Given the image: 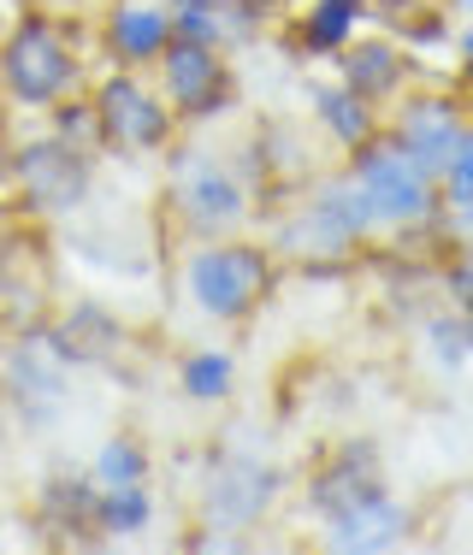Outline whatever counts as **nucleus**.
<instances>
[{
    "instance_id": "nucleus-31",
    "label": "nucleus",
    "mask_w": 473,
    "mask_h": 555,
    "mask_svg": "<svg viewBox=\"0 0 473 555\" xmlns=\"http://www.w3.org/2000/svg\"><path fill=\"white\" fill-rule=\"evenodd\" d=\"M18 7H48V12H84V7H101V0H18Z\"/></svg>"
},
{
    "instance_id": "nucleus-11",
    "label": "nucleus",
    "mask_w": 473,
    "mask_h": 555,
    "mask_svg": "<svg viewBox=\"0 0 473 555\" xmlns=\"http://www.w3.org/2000/svg\"><path fill=\"white\" fill-rule=\"evenodd\" d=\"M385 491H391L385 485V455H379L373 438H344L320 467L308 473V485H302L314 520H337V514L361 508V502H373Z\"/></svg>"
},
{
    "instance_id": "nucleus-4",
    "label": "nucleus",
    "mask_w": 473,
    "mask_h": 555,
    "mask_svg": "<svg viewBox=\"0 0 473 555\" xmlns=\"http://www.w3.org/2000/svg\"><path fill=\"white\" fill-rule=\"evenodd\" d=\"M172 183H166V214L190 243H202V236H237L248 231V219H255V183L243 178L231 160H219L214 149H202V142H172Z\"/></svg>"
},
{
    "instance_id": "nucleus-23",
    "label": "nucleus",
    "mask_w": 473,
    "mask_h": 555,
    "mask_svg": "<svg viewBox=\"0 0 473 555\" xmlns=\"http://www.w3.org/2000/svg\"><path fill=\"white\" fill-rule=\"evenodd\" d=\"M178 390L202 408L231 402L237 396V354L226 343H195V349H183L178 354Z\"/></svg>"
},
{
    "instance_id": "nucleus-24",
    "label": "nucleus",
    "mask_w": 473,
    "mask_h": 555,
    "mask_svg": "<svg viewBox=\"0 0 473 555\" xmlns=\"http://www.w3.org/2000/svg\"><path fill=\"white\" fill-rule=\"evenodd\" d=\"M438 202H444L438 224H444V236H450V248H456L473 231V118H468L462 142H456L450 166L438 171Z\"/></svg>"
},
{
    "instance_id": "nucleus-32",
    "label": "nucleus",
    "mask_w": 473,
    "mask_h": 555,
    "mask_svg": "<svg viewBox=\"0 0 473 555\" xmlns=\"http://www.w3.org/2000/svg\"><path fill=\"white\" fill-rule=\"evenodd\" d=\"M456 54H462V72H468V65H473V24H468V30H456Z\"/></svg>"
},
{
    "instance_id": "nucleus-9",
    "label": "nucleus",
    "mask_w": 473,
    "mask_h": 555,
    "mask_svg": "<svg viewBox=\"0 0 473 555\" xmlns=\"http://www.w3.org/2000/svg\"><path fill=\"white\" fill-rule=\"evenodd\" d=\"M154 89L166 95V107L178 113V125H219L237 107V65L231 54L207 42H178L154 60Z\"/></svg>"
},
{
    "instance_id": "nucleus-13",
    "label": "nucleus",
    "mask_w": 473,
    "mask_h": 555,
    "mask_svg": "<svg viewBox=\"0 0 473 555\" xmlns=\"http://www.w3.org/2000/svg\"><path fill=\"white\" fill-rule=\"evenodd\" d=\"M95 48L118 72H154V60L172 48V18L166 0H101Z\"/></svg>"
},
{
    "instance_id": "nucleus-18",
    "label": "nucleus",
    "mask_w": 473,
    "mask_h": 555,
    "mask_svg": "<svg viewBox=\"0 0 473 555\" xmlns=\"http://www.w3.org/2000/svg\"><path fill=\"white\" fill-rule=\"evenodd\" d=\"M308 118H314V130H320V142L337 149V154H349L355 142H367L379 125H385V113L367 107L361 95H349L344 83H314L308 89Z\"/></svg>"
},
{
    "instance_id": "nucleus-20",
    "label": "nucleus",
    "mask_w": 473,
    "mask_h": 555,
    "mask_svg": "<svg viewBox=\"0 0 473 555\" xmlns=\"http://www.w3.org/2000/svg\"><path fill=\"white\" fill-rule=\"evenodd\" d=\"M361 12L337 7V0H296L291 12V42L302 60H337L344 48L361 36Z\"/></svg>"
},
{
    "instance_id": "nucleus-36",
    "label": "nucleus",
    "mask_w": 473,
    "mask_h": 555,
    "mask_svg": "<svg viewBox=\"0 0 473 555\" xmlns=\"http://www.w3.org/2000/svg\"><path fill=\"white\" fill-rule=\"evenodd\" d=\"M456 248H462V255H473V231H468V236H462V243H456Z\"/></svg>"
},
{
    "instance_id": "nucleus-30",
    "label": "nucleus",
    "mask_w": 473,
    "mask_h": 555,
    "mask_svg": "<svg viewBox=\"0 0 473 555\" xmlns=\"http://www.w3.org/2000/svg\"><path fill=\"white\" fill-rule=\"evenodd\" d=\"M7 195H12V137L7 130H0V219H7Z\"/></svg>"
},
{
    "instance_id": "nucleus-37",
    "label": "nucleus",
    "mask_w": 473,
    "mask_h": 555,
    "mask_svg": "<svg viewBox=\"0 0 473 555\" xmlns=\"http://www.w3.org/2000/svg\"><path fill=\"white\" fill-rule=\"evenodd\" d=\"M0 101H7V95H0ZM0 130H7V107H0Z\"/></svg>"
},
{
    "instance_id": "nucleus-10",
    "label": "nucleus",
    "mask_w": 473,
    "mask_h": 555,
    "mask_svg": "<svg viewBox=\"0 0 473 555\" xmlns=\"http://www.w3.org/2000/svg\"><path fill=\"white\" fill-rule=\"evenodd\" d=\"M468 118L473 107L462 101V89H409V95L391 107V142H397L409 160L426 171V178H438L444 166H450V154H456V142H462V130H468Z\"/></svg>"
},
{
    "instance_id": "nucleus-17",
    "label": "nucleus",
    "mask_w": 473,
    "mask_h": 555,
    "mask_svg": "<svg viewBox=\"0 0 473 555\" xmlns=\"http://www.w3.org/2000/svg\"><path fill=\"white\" fill-rule=\"evenodd\" d=\"M36 526H42L48 538H72V544H95V479H77V473H54V479H42V491H36Z\"/></svg>"
},
{
    "instance_id": "nucleus-6",
    "label": "nucleus",
    "mask_w": 473,
    "mask_h": 555,
    "mask_svg": "<svg viewBox=\"0 0 473 555\" xmlns=\"http://www.w3.org/2000/svg\"><path fill=\"white\" fill-rule=\"evenodd\" d=\"M89 101H95V118H101V149L125 154V160L166 154L183 130L149 72H118V65H107L101 77H89Z\"/></svg>"
},
{
    "instance_id": "nucleus-2",
    "label": "nucleus",
    "mask_w": 473,
    "mask_h": 555,
    "mask_svg": "<svg viewBox=\"0 0 473 555\" xmlns=\"http://www.w3.org/2000/svg\"><path fill=\"white\" fill-rule=\"evenodd\" d=\"M178 301L190 313H202L207 325H248L267 308L272 284H279V255L267 248V236H202L178 255Z\"/></svg>"
},
{
    "instance_id": "nucleus-25",
    "label": "nucleus",
    "mask_w": 473,
    "mask_h": 555,
    "mask_svg": "<svg viewBox=\"0 0 473 555\" xmlns=\"http://www.w3.org/2000/svg\"><path fill=\"white\" fill-rule=\"evenodd\" d=\"M89 479H95V485H149V479H154L149 443L130 438V431H113V438H101L95 455H89Z\"/></svg>"
},
{
    "instance_id": "nucleus-28",
    "label": "nucleus",
    "mask_w": 473,
    "mask_h": 555,
    "mask_svg": "<svg viewBox=\"0 0 473 555\" xmlns=\"http://www.w3.org/2000/svg\"><path fill=\"white\" fill-rule=\"evenodd\" d=\"M438 289H444V301H450L456 313L473 320V255L450 248V260H444V272H438Z\"/></svg>"
},
{
    "instance_id": "nucleus-21",
    "label": "nucleus",
    "mask_w": 473,
    "mask_h": 555,
    "mask_svg": "<svg viewBox=\"0 0 473 555\" xmlns=\"http://www.w3.org/2000/svg\"><path fill=\"white\" fill-rule=\"evenodd\" d=\"M154 520V485H95V544H142Z\"/></svg>"
},
{
    "instance_id": "nucleus-15",
    "label": "nucleus",
    "mask_w": 473,
    "mask_h": 555,
    "mask_svg": "<svg viewBox=\"0 0 473 555\" xmlns=\"http://www.w3.org/2000/svg\"><path fill=\"white\" fill-rule=\"evenodd\" d=\"M409 538H414V508L397 491L361 502L337 520H320V544L337 555H385V550H402Z\"/></svg>"
},
{
    "instance_id": "nucleus-22",
    "label": "nucleus",
    "mask_w": 473,
    "mask_h": 555,
    "mask_svg": "<svg viewBox=\"0 0 473 555\" xmlns=\"http://www.w3.org/2000/svg\"><path fill=\"white\" fill-rule=\"evenodd\" d=\"M367 18H379V30L397 36L409 54H414V48H450L456 42L444 0H373Z\"/></svg>"
},
{
    "instance_id": "nucleus-14",
    "label": "nucleus",
    "mask_w": 473,
    "mask_h": 555,
    "mask_svg": "<svg viewBox=\"0 0 473 555\" xmlns=\"http://www.w3.org/2000/svg\"><path fill=\"white\" fill-rule=\"evenodd\" d=\"M337 83H344L349 95H361L367 107L391 113L420 83V65L397 36L379 30V36H355L344 54H337Z\"/></svg>"
},
{
    "instance_id": "nucleus-3",
    "label": "nucleus",
    "mask_w": 473,
    "mask_h": 555,
    "mask_svg": "<svg viewBox=\"0 0 473 555\" xmlns=\"http://www.w3.org/2000/svg\"><path fill=\"white\" fill-rule=\"evenodd\" d=\"M373 236L385 231H379V214L361 195V183L349 171H314L302 183V202L272 219L267 248L284 267H337V260L361 255Z\"/></svg>"
},
{
    "instance_id": "nucleus-29",
    "label": "nucleus",
    "mask_w": 473,
    "mask_h": 555,
    "mask_svg": "<svg viewBox=\"0 0 473 555\" xmlns=\"http://www.w3.org/2000/svg\"><path fill=\"white\" fill-rule=\"evenodd\" d=\"M237 7H243L248 18L260 24V30H267V24H284V18H291V12H296V0H237Z\"/></svg>"
},
{
    "instance_id": "nucleus-5",
    "label": "nucleus",
    "mask_w": 473,
    "mask_h": 555,
    "mask_svg": "<svg viewBox=\"0 0 473 555\" xmlns=\"http://www.w3.org/2000/svg\"><path fill=\"white\" fill-rule=\"evenodd\" d=\"M344 171L361 183V195L373 202L379 231L385 236H414V231H438V178H426L409 154L391 142V130L379 125L367 142H355L344 154Z\"/></svg>"
},
{
    "instance_id": "nucleus-35",
    "label": "nucleus",
    "mask_w": 473,
    "mask_h": 555,
    "mask_svg": "<svg viewBox=\"0 0 473 555\" xmlns=\"http://www.w3.org/2000/svg\"><path fill=\"white\" fill-rule=\"evenodd\" d=\"M444 7H456V12H473V0H444Z\"/></svg>"
},
{
    "instance_id": "nucleus-34",
    "label": "nucleus",
    "mask_w": 473,
    "mask_h": 555,
    "mask_svg": "<svg viewBox=\"0 0 473 555\" xmlns=\"http://www.w3.org/2000/svg\"><path fill=\"white\" fill-rule=\"evenodd\" d=\"M462 101H468V107H473V65H468V72H462Z\"/></svg>"
},
{
    "instance_id": "nucleus-1",
    "label": "nucleus",
    "mask_w": 473,
    "mask_h": 555,
    "mask_svg": "<svg viewBox=\"0 0 473 555\" xmlns=\"http://www.w3.org/2000/svg\"><path fill=\"white\" fill-rule=\"evenodd\" d=\"M89 89L84 18L48 7H18L0 36V95L18 113H48L54 101Z\"/></svg>"
},
{
    "instance_id": "nucleus-27",
    "label": "nucleus",
    "mask_w": 473,
    "mask_h": 555,
    "mask_svg": "<svg viewBox=\"0 0 473 555\" xmlns=\"http://www.w3.org/2000/svg\"><path fill=\"white\" fill-rule=\"evenodd\" d=\"M420 349H426L432 366H444V373H462L473 361V343H468V313L444 308V313H426L420 320Z\"/></svg>"
},
{
    "instance_id": "nucleus-16",
    "label": "nucleus",
    "mask_w": 473,
    "mask_h": 555,
    "mask_svg": "<svg viewBox=\"0 0 473 555\" xmlns=\"http://www.w3.org/2000/svg\"><path fill=\"white\" fill-rule=\"evenodd\" d=\"M166 18H172L178 42H207L219 54H243L260 36V24L237 0H166Z\"/></svg>"
},
{
    "instance_id": "nucleus-19",
    "label": "nucleus",
    "mask_w": 473,
    "mask_h": 555,
    "mask_svg": "<svg viewBox=\"0 0 473 555\" xmlns=\"http://www.w3.org/2000/svg\"><path fill=\"white\" fill-rule=\"evenodd\" d=\"M54 343V354L65 366H84V361H113L118 349H125V332H118V320L101 301H77L72 313H65L60 325H48L42 332Z\"/></svg>"
},
{
    "instance_id": "nucleus-7",
    "label": "nucleus",
    "mask_w": 473,
    "mask_h": 555,
    "mask_svg": "<svg viewBox=\"0 0 473 555\" xmlns=\"http://www.w3.org/2000/svg\"><path fill=\"white\" fill-rule=\"evenodd\" d=\"M284 496V467L267 455H255V449H219L214 467L202 473V520L214 526V532H255L260 520H267L272 508H279Z\"/></svg>"
},
{
    "instance_id": "nucleus-8",
    "label": "nucleus",
    "mask_w": 473,
    "mask_h": 555,
    "mask_svg": "<svg viewBox=\"0 0 473 555\" xmlns=\"http://www.w3.org/2000/svg\"><path fill=\"white\" fill-rule=\"evenodd\" d=\"M95 190V154L65 149L60 137L36 130V137L12 142V195L24 202L30 219H65L89 202Z\"/></svg>"
},
{
    "instance_id": "nucleus-33",
    "label": "nucleus",
    "mask_w": 473,
    "mask_h": 555,
    "mask_svg": "<svg viewBox=\"0 0 473 555\" xmlns=\"http://www.w3.org/2000/svg\"><path fill=\"white\" fill-rule=\"evenodd\" d=\"M7 443H12V414H7V402H0V455H7Z\"/></svg>"
},
{
    "instance_id": "nucleus-12",
    "label": "nucleus",
    "mask_w": 473,
    "mask_h": 555,
    "mask_svg": "<svg viewBox=\"0 0 473 555\" xmlns=\"http://www.w3.org/2000/svg\"><path fill=\"white\" fill-rule=\"evenodd\" d=\"M65 361L54 354V343L36 332L30 343H12L7 361H0V402L7 414H18L24 426H54L60 402H65Z\"/></svg>"
},
{
    "instance_id": "nucleus-38",
    "label": "nucleus",
    "mask_w": 473,
    "mask_h": 555,
    "mask_svg": "<svg viewBox=\"0 0 473 555\" xmlns=\"http://www.w3.org/2000/svg\"><path fill=\"white\" fill-rule=\"evenodd\" d=\"M468 343H473V320H468Z\"/></svg>"
},
{
    "instance_id": "nucleus-26",
    "label": "nucleus",
    "mask_w": 473,
    "mask_h": 555,
    "mask_svg": "<svg viewBox=\"0 0 473 555\" xmlns=\"http://www.w3.org/2000/svg\"><path fill=\"white\" fill-rule=\"evenodd\" d=\"M48 118V137H60L65 149H77V154H107L101 149V118H95V101H89V89H77V95H65L54 101V107L42 113Z\"/></svg>"
}]
</instances>
